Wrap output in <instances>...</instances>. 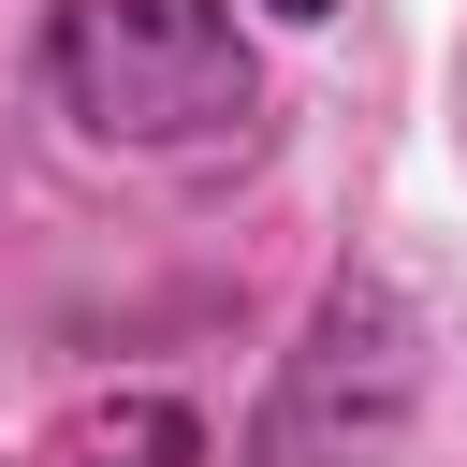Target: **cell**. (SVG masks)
<instances>
[{
	"instance_id": "1",
	"label": "cell",
	"mask_w": 467,
	"mask_h": 467,
	"mask_svg": "<svg viewBox=\"0 0 467 467\" xmlns=\"http://www.w3.org/2000/svg\"><path fill=\"white\" fill-rule=\"evenodd\" d=\"M44 58H58V102L102 146H219L263 102V73H248L219 0H58Z\"/></svg>"
},
{
	"instance_id": "4",
	"label": "cell",
	"mask_w": 467,
	"mask_h": 467,
	"mask_svg": "<svg viewBox=\"0 0 467 467\" xmlns=\"http://www.w3.org/2000/svg\"><path fill=\"white\" fill-rule=\"evenodd\" d=\"M277 15H336V0H277Z\"/></svg>"
},
{
	"instance_id": "3",
	"label": "cell",
	"mask_w": 467,
	"mask_h": 467,
	"mask_svg": "<svg viewBox=\"0 0 467 467\" xmlns=\"http://www.w3.org/2000/svg\"><path fill=\"white\" fill-rule=\"evenodd\" d=\"M58 467H204V423L175 394H102L58 423Z\"/></svg>"
},
{
	"instance_id": "2",
	"label": "cell",
	"mask_w": 467,
	"mask_h": 467,
	"mask_svg": "<svg viewBox=\"0 0 467 467\" xmlns=\"http://www.w3.org/2000/svg\"><path fill=\"white\" fill-rule=\"evenodd\" d=\"M409 394H423V321L394 306V277H336L306 306V350H292L277 409H263V467H336V452L394 438Z\"/></svg>"
}]
</instances>
